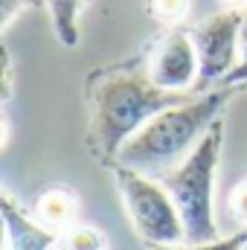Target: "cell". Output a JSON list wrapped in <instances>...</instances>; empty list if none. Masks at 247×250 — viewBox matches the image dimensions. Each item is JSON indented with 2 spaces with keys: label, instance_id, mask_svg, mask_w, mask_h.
<instances>
[{
  "label": "cell",
  "instance_id": "4fadbf2b",
  "mask_svg": "<svg viewBox=\"0 0 247 250\" xmlns=\"http://www.w3.org/2000/svg\"><path fill=\"white\" fill-rule=\"evenodd\" d=\"M23 6H44V0H0V29H6Z\"/></svg>",
  "mask_w": 247,
  "mask_h": 250
},
{
  "label": "cell",
  "instance_id": "8992f818",
  "mask_svg": "<svg viewBox=\"0 0 247 250\" xmlns=\"http://www.w3.org/2000/svg\"><path fill=\"white\" fill-rule=\"evenodd\" d=\"M145 56H148L151 79L163 90H172V93L195 90L201 62H198V50H195V41H192L189 32L169 29L166 35H160V41Z\"/></svg>",
  "mask_w": 247,
  "mask_h": 250
},
{
  "label": "cell",
  "instance_id": "3957f363",
  "mask_svg": "<svg viewBox=\"0 0 247 250\" xmlns=\"http://www.w3.org/2000/svg\"><path fill=\"white\" fill-rule=\"evenodd\" d=\"M221 148H224V120L212 123V128L204 134V140L192 148V154L178 169L157 178L169 189L184 218L186 245H204V242L221 239L215 227V215H212V189H215Z\"/></svg>",
  "mask_w": 247,
  "mask_h": 250
},
{
  "label": "cell",
  "instance_id": "277c9868",
  "mask_svg": "<svg viewBox=\"0 0 247 250\" xmlns=\"http://www.w3.org/2000/svg\"><path fill=\"white\" fill-rule=\"evenodd\" d=\"M114 181H117V189L123 195L125 212L131 218L134 233L148 248L184 245V218H181L169 189L157 178H148V175L134 172L128 166H114Z\"/></svg>",
  "mask_w": 247,
  "mask_h": 250
},
{
  "label": "cell",
  "instance_id": "ba28073f",
  "mask_svg": "<svg viewBox=\"0 0 247 250\" xmlns=\"http://www.w3.org/2000/svg\"><path fill=\"white\" fill-rule=\"evenodd\" d=\"M76 212H79V201L70 189L53 187L44 189L35 201V218L41 224H47L50 230H70V224L76 221Z\"/></svg>",
  "mask_w": 247,
  "mask_h": 250
},
{
  "label": "cell",
  "instance_id": "9c48e42d",
  "mask_svg": "<svg viewBox=\"0 0 247 250\" xmlns=\"http://www.w3.org/2000/svg\"><path fill=\"white\" fill-rule=\"evenodd\" d=\"M84 3L87 0H44V6L50 9V18H53L56 38L64 47L79 44V15H82Z\"/></svg>",
  "mask_w": 247,
  "mask_h": 250
},
{
  "label": "cell",
  "instance_id": "5b68a950",
  "mask_svg": "<svg viewBox=\"0 0 247 250\" xmlns=\"http://www.w3.org/2000/svg\"><path fill=\"white\" fill-rule=\"evenodd\" d=\"M242 23H245L242 9H221L189 32L198 50V62H201L195 90H206L209 84L224 82L236 70L239 64L236 56L242 47Z\"/></svg>",
  "mask_w": 247,
  "mask_h": 250
},
{
  "label": "cell",
  "instance_id": "7c38bea8",
  "mask_svg": "<svg viewBox=\"0 0 247 250\" xmlns=\"http://www.w3.org/2000/svg\"><path fill=\"white\" fill-rule=\"evenodd\" d=\"M192 0H148V12L160 21V23H178L186 18Z\"/></svg>",
  "mask_w": 247,
  "mask_h": 250
},
{
  "label": "cell",
  "instance_id": "5bb4252c",
  "mask_svg": "<svg viewBox=\"0 0 247 250\" xmlns=\"http://www.w3.org/2000/svg\"><path fill=\"white\" fill-rule=\"evenodd\" d=\"M230 209H233L236 218H242L247 224V181H242L239 187L233 189V195H230Z\"/></svg>",
  "mask_w": 247,
  "mask_h": 250
},
{
  "label": "cell",
  "instance_id": "2e32d148",
  "mask_svg": "<svg viewBox=\"0 0 247 250\" xmlns=\"http://www.w3.org/2000/svg\"><path fill=\"white\" fill-rule=\"evenodd\" d=\"M12 96V59L9 50H3V99Z\"/></svg>",
  "mask_w": 247,
  "mask_h": 250
},
{
  "label": "cell",
  "instance_id": "9a60e30c",
  "mask_svg": "<svg viewBox=\"0 0 247 250\" xmlns=\"http://www.w3.org/2000/svg\"><path fill=\"white\" fill-rule=\"evenodd\" d=\"M224 87H239V84H247V53L242 56V62L236 64V70L221 82Z\"/></svg>",
  "mask_w": 247,
  "mask_h": 250
},
{
  "label": "cell",
  "instance_id": "30bf717a",
  "mask_svg": "<svg viewBox=\"0 0 247 250\" xmlns=\"http://www.w3.org/2000/svg\"><path fill=\"white\" fill-rule=\"evenodd\" d=\"M64 250H105V236L96 227H70L62 236Z\"/></svg>",
  "mask_w": 247,
  "mask_h": 250
},
{
  "label": "cell",
  "instance_id": "ac0fdd59",
  "mask_svg": "<svg viewBox=\"0 0 247 250\" xmlns=\"http://www.w3.org/2000/svg\"><path fill=\"white\" fill-rule=\"evenodd\" d=\"M247 53V9H245V23H242V56Z\"/></svg>",
  "mask_w": 247,
  "mask_h": 250
},
{
  "label": "cell",
  "instance_id": "6da1fadb",
  "mask_svg": "<svg viewBox=\"0 0 247 250\" xmlns=\"http://www.w3.org/2000/svg\"><path fill=\"white\" fill-rule=\"evenodd\" d=\"M87 148L102 166H117L125 143L166 108L186 102V93L163 90L151 73L148 56L111 64L87 76Z\"/></svg>",
  "mask_w": 247,
  "mask_h": 250
},
{
  "label": "cell",
  "instance_id": "e0dca14e",
  "mask_svg": "<svg viewBox=\"0 0 247 250\" xmlns=\"http://www.w3.org/2000/svg\"><path fill=\"white\" fill-rule=\"evenodd\" d=\"M218 3H221L224 9H242V12L247 9V0H218Z\"/></svg>",
  "mask_w": 247,
  "mask_h": 250
},
{
  "label": "cell",
  "instance_id": "8fae6325",
  "mask_svg": "<svg viewBox=\"0 0 247 250\" xmlns=\"http://www.w3.org/2000/svg\"><path fill=\"white\" fill-rule=\"evenodd\" d=\"M247 245V227L227 236V239H215V242H204V245H160V248H148V250H242Z\"/></svg>",
  "mask_w": 247,
  "mask_h": 250
},
{
  "label": "cell",
  "instance_id": "52a82bcc",
  "mask_svg": "<svg viewBox=\"0 0 247 250\" xmlns=\"http://www.w3.org/2000/svg\"><path fill=\"white\" fill-rule=\"evenodd\" d=\"M0 215L6 227V250H53L62 242L59 230H50L38 218H29L9 192H3L0 198Z\"/></svg>",
  "mask_w": 247,
  "mask_h": 250
},
{
  "label": "cell",
  "instance_id": "7a4b0ae2",
  "mask_svg": "<svg viewBox=\"0 0 247 250\" xmlns=\"http://www.w3.org/2000/svg\"><path fill=\"white\" fill-rule=\"evenodd\" d=\"M227 99L230 87H221L160 111L125 143L117 166H128L148 178L169 175L192 154V148L204 140L212 123L221 120Z\"/></svg>",
  "mask_w": 247,
  "mask_h": 250
},
{
  "label": "cell",
  "instance_id": "d6986e66",
  "mask_svg": "<svg viewBox=\"0 0 247 250\" xmlns=\"http://www.w3.org/2000/svg\"><path fill=\"white\" fill-rule=\"evenodd\" d=\"M242 250H247V245H245V248H242Z\"/></svg>",
  "mask_w": 247,
  "mask_h": 250
}]
</instances>
